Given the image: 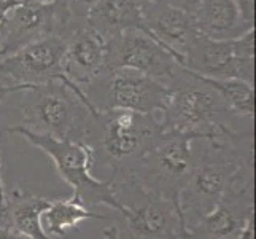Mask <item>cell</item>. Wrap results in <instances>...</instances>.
<instances>
[{
    "label": "cell",
    "instance_id": "obj_1",
    "mask_svg": "<svg viewBox=\"0 0 256 239\" xmlns=\"http://www.w3.org/2000/svg\"><path fill=\"white\" fill-rule=\"evenodd\" d=\"M253 169V132H240L226 142L194 150L191 175L180 193L178 210L183 226L191 233L223 199L237 177Z\"/></svg>",
    "mask_w": 256,
    "mask_h": 239
},
{
    "label": "cell",
    "instance_id": "obj_2",
    "mask_svg": "<svg viewBox=\"0 0 256 239\" xmlns=\"http://www.w3.org/2000/svg\"><path fill=\"white\" fill-rule=\"evenodd\" d=\"M156 113L105 110L91 113L83 142L91 148L92 166L100 163L110 169L108 180L126 182L136 164L162 136Z\"/></svg>",
    "mask_w": 256,
    "mask_h": 239
},
{
    "label": "cell",
    "instance_id": "obj_3",
    "mask_svg": "<svg viewBox=\"0 0 256 239\" xmlns=\"http://www.w3.org/2000/svg\"><path fill=\"white\" fill-rule=\"evenodd\" d=\"M169 86L172 93L161 117L164 132H183L212 144L240 134L232 128L236 115L222 97L188 69L180 67Z\"/></svg>",
    "mask_w": 256,
    "mask_h": 239
},
{
    "label": "cell",
    "instance_id": "obj_4",
    "mask_svg": "<svg viewBox=\"0 0 256 239\" xmlns=\"http://www.w3.org/2000/svg\"><path fill=\"white\" fill-rule=\"evenodd\" d=\"M18 110L21 115L18 126L34 134L75 142L84 140L92 113L83 91L74 90L64 82L30 85L22 91Z\"/></svg>",
    "mask_w": 256,
    "mask_h": 239
},
{
    "label": "cell",
    "instance_id": "obj_5",
    "mask_svg": "<svg viewBox=\"0 0 256 239\" xmlns=\"http://www.w3.org/2000/svg\"><path fill=\"white\" fill-rule=\"evenodd\" d=\"M8 132L20 134L34 147L40 148L54 161L56 169L64 179L75 198L80 199L83 204L97 212L102 206H107L116 212L124 210V206L118 201L114 194L113 185L108 179L100 180L91 174L92 167V153L91 148L84 142H75V140H58L50 136H40L24 129L21 126L8 128Z\"/></svg>",
    "mask_w": 256,
    "mask_h": 239
},
{
    "label": "cell",
    "instance_id": "obj_6",
    "mask_svg": "<svg viewBox=\"0 0 256 239\" xmlns=\"http://www.w3.org/2000/svg\"><path fill=\"white\" fill-rule=\"evenodd\" d=\"M192 140L196 137L191 134L162 132L161 139L136 164L126 182H132L146 193L170 201L178 209L180 193L194 166Z\"/></svg>",
    "mask_w": 256,
    "mask_h": 239
},
{
    "label": "cell",
    "instance_id": "obj_7",
    "mask_svg": "<svg viewBox=\"0 0 256 239\" xmlns=\"http://www.w3.org/2000/svg\"><path fill=\"white\" fill-rule=\"evenodd\" d=\"M91 112L130 110L162 113L170 97V86L132 69H104L83 88Z\"/></svg>",
    "mask_w": 256,
    "mask_h": 239
},
{
    "label": "cell",
    "instance_id": "obj_8",
    "mask_svg": "<svg viewBox=\"0 0 256 239\" xmlns=\"http://www.w3.org/2000/svg\"><path fill=\"white\" fill-rule=\"evenodd\" d=\"M113 190L124 206L121 215L128 239H192L183 226L180 210L170 201L146 193L132 182L113 185Z\"/></svg>",
    "mask_w": 256,
    "mask_h": 239
},
{
    "label": "cell",
    "instance_id": "obj_9",
    "mask_svg": "<svg viewBox=\"0 0 256 239\" xmlns=\"http://www.w3.org/2000/svg\"><path fill=\"white\" fill-rule=\"evenodd\" d=\"M184 69L210 78L254 82V29L234 40H212L198 34L184 53Z\"/></svg>",
    "mask_w": 256,
    "mask_h": 239
},
{
    "label": "cell",
    "instance_id": "obj_10",
    "mask_svg": "<svg viewBox=\"0 0 256 239\" xmlns=\"http://www.w3.org/2000/svg\"><path fill=\"white\" fill-rule=\"evenodd\" d=\"M182 66L152 37L124 31L105 40V69H132L169 85Z\"/></svg>",
    "mask_w": 256,
    "mask_h": 239
},
{
    "label": "cell",
    "instance_id": "obj_11",
    "mask_svg": "<svg viewBox=\"0 0 256 239\" xmlns=\"http://www.w3.org/2000/svg\"><path fill=\"white\" fill-rule=\"evenodd\" d=\"M66 47V40L60 35H46L0 59V75L8 78L13 85L29 86L64 82L74 90H80L64 75L62 61Z\"/></svg>",
    "mask_w": 256,
    "mask_h": 239
},
{
    "label": "cell",
    "instance_id": "obj_12",
    "mask_svg": "<svg viewBox=\"0 0 256 239\" xmlns=\"http://www.w3.org/2000/svg\"><path fill=\"white\" fill-rule=\"evenodd\" d=\"M254 218L253 169L244 171L229 185L220 204L192 229V239H237Z\"/></svg>",
    "mask_w": 256,
    "mask_h": 239
},
{
    "label": "cell",
    "instance_id": "obj_13",
    "mask_svg": "<svg viewBox=\"0 0 256 239\" xmlns=\"http://www.w3.org/2000/svg\"><path fill=\"white\" fill-rule=\"evenodd\" d=\"M59 20L52 0H26L0 23V59L46 35H59Z\"/></svg>",
    "mask_w": 256,
    "mask_h": 239
},
{
    "label": "cell",
    "instance_id": "obj_14",
    "mask_svg": "<svg viewBox=\"0 0 256 239\" xmlns=\"http://www.w3.org/2000/svg\"><path fill=\"white\" fill-rule=\"evenodd\" d=\"M62 61L64 75L80 90L90 85L105 69V42L86 26V20H72Z\"/></svg>",
    "mask_w": 256,
    "mask_h": 239
},
{
    "label": "cell",
    "instance_id": "obj_15",
    "mask_svg": "<svg viewBox=\"0 0 256 239\" xmlns=\"http://www.w3.org/2000/svg\"><path fill=\"white\" fill-rule=\"evenodd\" d=\"M144 20L148 31L166 48L182 67H184V53L191 40L199 34L194 24V16L180 8L172 7L164 0H158L146 5Z\"/></svg>",
    "mask_w": 256,
    "mask_h": 239
},
{
    "label": "cell",
    "instance_id": "obj_16",
    "mask_svg": "<svg viewBox=\"0 0 256 239\" xmlns=\"http://www.w3.org/2000/svg\"><path fill=\"white\" fill-rule=\"evenodd\" d=\"M86 26L105 42L124 31H138L160 43L148 31L142 8L132 0H99L86 16Z\"/></svg>",
    "mask_w": 256,
    "mask_h": 239
},
{
    "label": "cell",
    "instance_id": "obj_17",
    "mask_svg": "<svg viewBox=\"0 0 256 239\" xmlns=\"http://www.w3.org/2000/svg\"><path fill=\"white\" fill-rule=\"evenodd\" d=\"M192 16L198 32L212 40H234L254 29L244 20L236 0H202Z\"/></svg>",
    "mask_w": 256,
    "mask_h": 239
},
{
    "label": "cell",
    "instance_id": "obj_18",
    "mask_svg": "<svg viewBox=\"0 0 256 239\" xmlns=\"http://www.w3.org/2000/svg\"><path fill=\"white\" fill-rule=\"evenodd\" d=\"M52 199L14 188L5 194V210L16 233L28 239H54L42 228V214L51 206Z\"/></svg>",
    "mask_w": 256,
    "mask_h": 239
},
{
    "label": "cell",
    "instance_id": "obj_19",
    "mask_svg": "<svg viewBox=\"0 0 256 239\" xmlns=\"http://www.w3.org/2000/svg\"><path fill=\"white\" fill-rule=\"evenodd\" d=\"M107 218V215L88 209L74 194L67 199H52L51 206L42 214V228L51 237H64L68 229L78 228L83 220Z\"/></svg>",
    "mask_w": 256,
    "mask_h": 239
},
{
    "label": "cell",
    "instance_id": "obj_20",
    "mask_svg": "<svg viewBox=\"0 0 256 239\" xmlns=\"http://www.w3.org/2000/svg\"><path fill=\"white\" fill-rule=\"evenodd\" d=\"M191 72V70H190ZM202 83L210 86L223 102L228 105L236 117L253 118L254 115V90L252 83H246L244 80L237 78H210L191 72Z\"/></svg>",
    "mask_w": 256,
    "mask_h": 239
},
{
    "label": "cell",
    "instance_id": "obj_21",
    "mask_svg": "<svg viewBox=\"0 0 256 239\" xmlns=\"http://www.w3.org/2000/svg\"><path fill=\"white\" fill-rule=\"evenodd\" d=\"M99 2V0H70V12L75 20H86L91 8Z\"/></svg>",
    "mask_w": 256,
    "mask_h": 239
},
{
    "label": "cell",
    "instance_id": "obj_22",
    "mask_svg": "<svg viewBox=\"0 0 256 239\" xmlns=\"http://www.w3.org/2000/svg\"><path fill=\"white\" fill-rule=\"evenodd\" d=\"M0 239H28L21 236L20 233H16L12 228L6 210H5V202H4V206L0 207Z\"/></svg>",
    "mask_w": 256,
    "mask_h": 239
},
{
    "label": "cell",
    "instance_id": "obj_23",
    "mask_svg": "<svg viewBox=\"0 0 256 239\" xmlns=\"http://www.w3.org/2000/svg\"><path fill=\"white\" fill-rule=\"evenodd\" d=\"M237 7L244 16V20L250 24H254V0H236Z\"/></svg>",
    "mask_w": 256,
    "mask_h": 239
},
{
    "label": "cell",
    "instance_id": "obj_24",
    "mask_svg": "<svg viewBox=\"0 0 256 239\" xmlns=\"http://www.w3.org/2000/svg\"><path fill=\"white\" fill-rule=\"evenodd\" d=\"M164 2H167L172 7L180 8L183 12H188V13L194 15V12L198 10V7L200 5L202 0H164Z\"/></svg>",
    "mask_w": 256,
    "mask_h": 239
},
{
    "label": "cell",
    "instance_id": "obj_25",
    "mask_svg": "<svg viewBox=\"0 0 256 239\" xmlns=\"http://www.w3.org/2000/svg\"><path fill=\"white\" fill-rule=\"evenodd\" d=\"M29 86H26V85H13L10 82H4V80H0V102H4V99L8 94H13V93H18V91H24V90H28Z\"/></svg>",
    "mask_w": 256,
    "mask_h": 239
},
{
    "label": "cell",
    "instance_id": "obj_26",
    "mask_svg": "<svg viewBox=\"0 0 256 239\" xmlns=\"http://www.w3.org/2000/svg\"><path fill=\"white\" fill-rule=\"evenodd\" d=\"M22 2H26V0H0V23H2L5 15L10 12L12 8H14L16 5H21Z\"/></svg>",
    "mask_w": 256,
    "mask_h": 239
},
{
    "label": "cell",
    "instance_id": "obj_27",
    "mask_svg": "<svg viewBox=\"0 0 256 239\" xmlns=\"http://www.w3.org/2000/svg\"><path fill=\"white\" fill-rule=\"evenodd\" d=\"M237 239H254V218H252L248 223L245 225L242 233L237 236Z\"/></svg>",
    "mask_w": 256,
    "mask_h": 239
},
{
    "label": "cell",
    "instance_id": "obj_28",
    "mask_svg": "<svg viewBox=\"0 0 256 239\" xmlns=\"http://www.w3.org/2000/svg\"><path fill=\"white\" fill-rule=\"evenodd\" d=\"M102 239H122L116 226H110L102 231Z\"/></svg>",
    "mask_w": 256,
    "mask_h": 239
},
{
    "label": "cell",
    "instance_id": "obj_29",
    "mask_svg": "<svg viewBox=\"0 0 256 239\" xmlns=\"http://www.w3.org/2000/svg\"><path fill=\"white\" fill-rule=\"evenodd\" d=\"M132 2H136L140 8H144L146 7V5H150V4H153V2H158V0H132Z\"/></svg>",
    "mask_w": 256,
    "mask_h": 239
},
{
    "label": "cell",
    "instance_id": "obj_30",
    "mask_svg": "<svg viewBox=\"0 0 256 239\" xmlns=\"http://www.w3.org/2000/svg\"><path fill=\"white\" fill-rule=\"evenodd\" d=\"M5 194H6V191L4 188V183H0V207H2L5 202Z\"/></svg>",
    "mask_w": 256,
    "mask_h": 239
},
{
    "label": "cell",
    "instance_id": "obj_31",
    "mask_svg": "<svg viewBox=\"0 0 256 239\" xmlns=\"http://www.w3.org/2000/svg\"><path fill=\"white\" fill-rule=\"evenodd\" d=\"M0 183H4V174H2V161H0Z\"/></svg>",
    "mask_w": 256,
    "mask_h": 239
}]
</instances>
